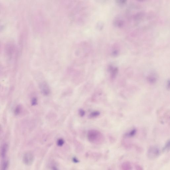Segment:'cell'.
Segmentation results:
<instances>
[{
  "mask_svg": "<svg viewBox=\"0 0 170 170\" xmlns=\"http://www.w3.org/2000/svg\"><path fill=\"white\" fill-rule=\"evenodd\" d=\"M88 138L90 142L96 144H101L104 141V136L101 133L95 130L89 131Z\"/></svg>",
  "mask_w": 170,
  "mask_h": 170,
  "instance_id": "obj_1",
  "label": "cell"
},
{
  "mask_svg": "<svg viewBox=\"0 0 170 170\" xmlns=\"http://www.w3.org/2000/svg\"><path fill=\"white\" fill-rule=\"evenodd\" d=\"M160 154V150L156 146H152L150 147L147 151V156L150 159H154L158 157Z\"/></svg>",
  "mask_w": 170,
  "mask_h": 170,
  "instance_id": "obj_2",
  "label": "cell"
},
{
  "mask_svg": "<svg viewBox=\"0 0 170 170\" xmlns=\"http://www.w3.org/2000/svg\"><path fill=\"white\" fill-rule=\"evenodd\" d=\"M34 160V156L30 152L25 153L23 157V161L26 165H30L32 164Z\"/></svg>",
  "mask_w": 170,
  "mask_h": 170,
  "instance_id": "obj_3",
  "label": "cell"
},
{
  "mask_svg": "<svg viewBox=\"0 0 170 170\" xmlns=\"http://www.w3.org/2000/svg\"><path fill=\"white\" fill-rule=\"evenodd\" d=\"M8 150V145L7 143H3L0 147V157L2 159H6Z\"/></svg>",
  "mask_w": 170,
  "mask_h": 170,
  "instance_id": "obj_4",
  "label": "cell"
},
{
  "mask_svg": "<svg viewBox=\"0 0 170 170\" xmlns=\"http://www.w3.org/2000/svg\"><path fill=\"white\" fill-rule=\"evenodd\" d=\"M40 89L43 95H49L50 93V89L49 86L47 83L43 82L40 85Z\"/></svg>",
  "mask_w": 170,
  "mask_h": 170,
  "instance_id": "obj_5",
  "label": "cell"
},
{
  "mask_svg": "<svg viewBox=\"0 0 170 170\" xmlns=\"http://www.w3.org/2000/svg\"><path fill=\"white\" fill-rule=\"evenodd\" d=\"M9 165V162L8 159H2L0 165V170H8Z\"/></svg>",
  "mask_w": 170,
  "mask_h": 170,
  "instance_id": "obj_6",
  "label": "cell"
},
{
  "mask_svg": "<svg viewBox=\"0 0 170 170\" xmlns=\"http://www.w3.org/2000/svg\"><path fill=\"white\" fill-rule=\"evenodd\" d=\"M109 71L111 72V78L112 79H114L116 77L117 74L118 69L117 68H114L112 66H110L109 68Z\"/></svg>",
  "mask_w": 170,
  "mask_h": 170,
  "instance_id": "obj_7",
  "label": "cell"
},
{
  "mask_svg": "<svg viewBox=\"0 0 170 170\" xmlns=\"http://www.w3.org/2000/svg\"><path fill=\"white\" fill-rule=\"evenodd\" d=\"M122 170H132V167L131 163L129 162H125L121 165Z\"/></svg>",
  "mask_w": 170,
  "mask_h": 170,
  "instance_id": "obj_8",
  "label": "cell"
},
{
  "mask_svg": "<svg viewBox=\"0 0 170 170\" xmlns=\"http://www.w3.org/2000/svg\"><path fill=\"white\" fill-rule=\"evenodd\" d=\"M148 81L151 84H154L156 81V78L155 75H151L148 78Z\"/></svg>",
  "mask_w": 170,
  "mask_h": 170,
  "instance_id": "obj_9",
  "label": "cell"
},
{
  "mask_svg": "<svg viewBox=\"0 0 170 170\" xmlns=\"http://www.w3.org/2000/svg\"><path fill=\"white\" fill-rule=\"evenodd\" d=\"M22 106L19 105L17 106L14 110V114L16 115H18L21 113L22 111Z\"/></svg>",
  "mask_w": 170,
  "mask_h": 170,
  "instance_id": "obj_10",
  "label": "cell"
},
{
  "mask_svg": "<svg viewBox=\"0 0 170 170\" xmlns=\"http://www.w3.org/2000/svg\"><path fill=\"white\" fill-rule=\"evenodd\" d=\"M100 114V113L98 111H95L92 112L89 115V118H94L97 117Z\"/></svg>",
  "mask_w": 170,
  "mask_h": 170,
  "instance_id": "obj_11",
  "label": "cell"
},
{
  "mask_svg": "<svg viewBox=\"0 0 170 170\" xmlns=\"http://www.w3.org/2000/svg\"><path fill=\"white\" fill-rule=\"evenodd\" d=\"M136 130L135 129L132 130L131 131H130L128 134L126 135L127 136L129 137H132L134 136L136 134Z\"/></svg>",
  "mask_w": 170,
  "mask_h": 170,
  "instance_id": "obj_12",
  "label": "cell"
},
{
  "mask_svg": "<svg viewBox=\"0 0 170 170\" xmlns=\"http://www.w3.org/2000/svg\"><path fill=\"white\" fill-rule=\"evenodd\" d=\"M31 104L33 106H35L37 104V100L35 98H33L31 100Z\"/></svg>",
  "mask_w": 170,
  "mask_h": 170,
  "instance_id": "obj_13",
  "label": "cell"
},
{
  "mask_svg": "<svg viewBox=\"0 0 170 170\" xmlns=\"http://www.w3.org/2000/svg\"><path fill=\"white\" fill-rule=\"evenodd\" d=\"M135 167L136 170H144L142 166L138 164H135Z\"/></svg>",
  "mask_w": 170,
  "mask_h": 170,
  "instance_id": "obj_14",
  "label": "cell"
},
{
  "mask_svg": "<svg viewBox=\"0 0 170 170\" xmlns=\"http://www.w3.org/2000/svg\"><path fill=\"white\" fill-rule=\"evenodd\" d=\"M79 115L82 117L84 116L85 114V111L82 109H81L79 110Z\"/></svg>",
  "mask_w": 170,
  "mask_h": 170,
  "instance_id": "obj_15",
  "label": "cell"
},
{
  "mask_svg": "<svg viewBox=\"0 0 170 170\" xmlns=\"http://www.w3.org/2000/svg\"><path fill=\"white\" fill-rule=\"evenodd\" d=\"M63 143H64V141L62 139H59L58 141V144L59 146L62 145Z\"/></svg>",
  "mask_w": 170,
  "mask_h": 170,
  "instance_id": "obj_16",
  "label": "cell"
},
{
  "mask_svg": "<svg viewBox=\"0 0 170 170\" xmlns=\"http://www.w3.org/2000/svg\"><path fill=\"white\" fill-rule=\"evenodd\" d=\"M167 87H168V88H169V81H168V83H167Z\"/></svg>",
  "mask_w": 170,
  "mask_h": 170,
  "instance_id": "obj_17",
  "label": "cell"
},
{
  "mask_svg": "<svg viewBox=\"0 0 170 170\" xmlns=\"http://www.w3.org/2000/svg\"><path fill=\"white\" fill-rule=\"evenodd\" d=\"M2 127L1 126H0V134H1L2 131Z\"/></svg>",
  "mask_w": 170,
  "mask_h": 170,
  "instance_id": "obj_18",
  "label": "cell"
}]
</instances>
